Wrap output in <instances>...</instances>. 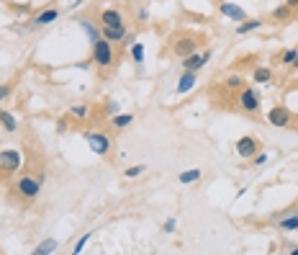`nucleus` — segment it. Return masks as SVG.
<instances>
[{
	"mask_svg": "<svg viewBox=\"0 0 298 255\" xmlns=\"http://www.w3.org/2000/svg\"><path fill=\"white\" fill-rule=\"evenodd\" d=\"M98 23H101V36L108 41H121L126 34V23H123V13L118 8H103L98 13Z\"/></svg>",
	"mask_w": 298,
	"mask_h": 255,
	"instance_id": "obj_1",
	"label": "nucleus"
},
{
	"mask_svg": "<svg viewBox=\"0 0 298 255\" xmlns=\"http://www.w3.org/2000/svg\"><path fill=\"white\" fill-rule=\"evenodd\" d=\"M90 60H93V65L95 67H101V70H106V67H111L113 62H116V47H113V41H108V39H98L95 44H93V52H90Z\"/></svg>",
	"mask_w": 298,
	"mask_h": 255,
	"instance_id": "obj_2",
	"label": "nucleus"
},
{
	"mask_svg": "<svg viewBox=\"0 0 298 255\" xmlns=\"http://www.w3.org/2000/svg\"><path fill=\"white\" fill-rule=\"evenodd\" d=\"M41 186H44V176H21L16 181V193L23 201H34L41 193Z\"/></svg>",
	"mask_w": 298,
	"mask_h": 255,
	"instance_id": "obj_3",
	"label": "nucleus"
},
{
	"mask_svg": "<svg viewBox=\"0 0 298 255\" xmlns=\"http://www.w3.org/2000/svg\"><path fill=\"white\" fill-rule=\"evenodd\" d=\"M237 106L244 114H249V116H257L260 108H262V98H260V93L254 91V88H242L239 91V98H237Z\"/></svg>",
	"mask_w": 298,
	"mask_h": 255,
	"instance_id": "obj_4",
	"label": "nucleus"
},
{
	"mask_svg": "<svg viewBox=\"0 0 298 255\" xmlns=\"http://www.w3.org/2000/svg\"><path fill=\"white\" fill-rule=\"evenodd\" d=\"M85 142H88V147L95 152V155H108L113 150V139L103 132H85Z\"/></svg>",
	"mask_w": 298,
	"mask_h": 255,
	"instance_id": "obj_5",
	"label": "nucleus"
},
{
	"mask_svg": "<svg viewBox=\"0 0 298 255\" xmlns=\"http://www.w3.org/2000/svg\"><path fill=\"white\" fill-rule=\"evenodd\" d=\"M268 124H273L275 129H288V126L293 124V114L288 106H273L268 111Z\"/></svg>",
	"mask_w": 298,
	"mask_h": 255,
	"instance_id": "obj_6",
	"label": "nucleus"
},
{
	"mask_svg": "<svg viewBox=\"0 0 298 255\" xmlns=\"http://www.w3.org/2000/svg\"><path fill=\"white\" fill-rule=\"evenodd\" d=\"M234 150H237V155H239V157L252 160L254 155L260 152V139H257V137H252V134H244V137H239V139H237Z\"/></svg>",
	"mask_w": 298,
	"mask_h": 255,
	"instance_id": "obj_7",
	"label": "nucleus"
},
{
	"mask_svg": "<svg viewBox=\"0 0 298 255\" xmlns=\"http://www.w3.org/2000/svg\"><path fill=\"white\" fill-rule=\"evenodd\" d=\"M23 165V155L18 150H3L0 152V170L3 173H16Z\"/></svg>",
	"mask_w": 298,
	"mask_h": 255,
	"instance_id": "obj_8",
	"label": "nucleus"
},
{
	"mask_svg": "<svg viewBox=\"0 0 298 255\" xmlns=\"http://www.w3.org/2000/svg\"><path fill=\"white\" fill-rule=\"evenodd\" d=\"M173 52L178 54V57H190L193 52H198V39H193V36H178L175 41H173Z\"/></svg>",
	"mask_w": 298,
	"mask_h": 255,
	"instance_id": "obj_9",
	"label": "nucleus"
},
{
	"mask_svg": "<svg viewBox=\"0 0 298 255\" xmlns=\"http://www.w3.org/2000/svg\"><path fill=\"white\" fill-rule=\"evenodd\" d=\"M219 11H221V16H224V18H231L234 23H242V21H247V13H244V8H239V6L229 3V0H221V3H219Z\"/></svg>",
	"mask_w": 298,
	"mask_h": 255,
	"instance_id": "obj_10",
	"label": "nucleus"
},
{
	"mask_svg": "<svg viewBox=\"0 0 298 255\" xmlns=\"http://www.w3.org/2000/svg\"><path fill=\"white\" fill-rule=\"evenodd\" d=\"M208 60H211V49H208V52H203V54L193 52L190 57H185V60H183V70H193V72H198Z\"/></svg>",
	"mask_w": 298,
	"mask_h": 255,
	"instance_id": "obj_11",
	"label": "nucleus"
},
{
	"mask_svg": "<svg viewBox=\"0 0 298 255\" xmlns=\"http://www.w3.org/2000/svg\"><path fill=\"white\" fill-rule=\"evenodd\" d=\"M195 82H198L195 72H193V70H185V72H183V77H180V82H178V88H175V93H178V96L190 93V91L195 88Z\"/></svg>",
	"mask_w": 298,
	"mask_h": 255,
	"instance_id": "obj_12",
	"label": "nucleus"
},
{
	"mask_svg": "<svg viewBox=\"0 0 298 255\" xmlns=\"http://www.w3.org/2000/svg\"><path fill=\"white\" fill-rule=\"evenodd\" d=\"M77 26L88 34V41L90 44H95V41L101 39V23H93V21H88V18H77Z\"/></svg>",
	"mask_w": 298,
	"mask_h": 255,
	"instance_id": "obj_13",
	"label": "nucleus"
},
{
	"mask_svg": "<svg viewBox=\"0 0 298 255\" xmlns=\"http://www.w3.org/2000/svg\"><path fill=\"white\" fill-rule=\"evenodd\" d=\"M59 16H62V13H59V8H44V11H39V13H36L34 23H36V26H52Z\"/></svg>",
	"mask_w": 298,
	"mask_h": 255,
	"instance_id": "obj_14",
	"label": "nucleus"
},
{
	"mask_svg": "<svg viewBox=\"0 0 298 255\" xmlns=\"http://www.w3.org/2000/svg\"><path fill=\"white\" fill-rule=\"evenodd\" d=\"M278 227L283 232H298V211H285L283 217H278Z\"/></svg>",
	"mask_w": 298,
	"mask_h": 255,
	"instance_id": "obj_15",
	"label": "nucleus"
},
{
	"mask_svg": "<svg viewBox=\"0 0 298 255\" xmlns=\"http://www.w3.org/2000/svg\"><path fill=\"white\" fill-rule=\"evenodd\" d=\"M0 126L8 132V134H13L16 129H18V121H16V116L11 114V111H6V108H0Z\"/></svg>",
	"mask_w": 298,
	"mask_h": 255,
	"instance_id": "obj_16",
	"label": "nucleus"
},
{
	"mask_svg": "<svg viewBox=\"0 0 298 255\" xmlns=\"http://www.w3.org/2000/svg\"><path fill=\"white\" fill-rule=\"evenodd\" d=\"M290 18H295V13H293V8L290 6H280V8H275L273 11V21H278V23H288Z\"/></svg>",
	"mask_w": 298,
	"mask_h": 255,
	"instance_id": "obj_17",
	"label": "nucleus"
},
{
	"mask_svg": "<svg viewBox=\"0 0 298 255\" xmlns=\"http://www.w3.org/2000/svg\"><path fill=\"white\" fill-rule=\"evenodd\" d=\"M131 121H134V114H113L111 116V126H113V129H126Z\"/></svg>",
	"mask_w": 298,
	"mask_h": 255,
	"instance_id": "obj_18",
	"label": "nucleus"
},
{
	"mask_svg": "<svg viewBox=\"0 0 298 255\" xmlns=\"http://www.w3.org/2000/svg\"><path fill=\"white\" fill-rule=\"evenodd\" d=\"M178 181H180L183 186H193V183L201 181V170H183V173L178 176Z\"/></svg>",
	"mask_w": 298,
	"mask_h": 255,
	"instance_id": "obj_19",
	"label": "nucleus"
},
{
	"mask_svg": "<svg viewBox=\"0 0 298 255\" xmlns=\"http://www.w3.org/2000/svg\"><path fill=\"white\" fill-rule=\"evenodd\" d=\"M252 80H254V82H270V80H273V70H270V67H254Z\"/></svg>",
	"mask_w": 298,
	"mask_h": 255,
	"instance_id": "obj_20",
	"label": "nucleus"
},
{
	"mask_svg": "<svg viewBox=\"0 0 298 255\" xmlns=\"http://www.w3.org/2000/svg\"><path fill=\"white\" fill-rule=\"evenodd\" d=\"M57 240H44V242H39V247H34V255H49L57 250Z\"/></svg>",
	"mask_w": 298,
	"mask_h": 255,
	"instance_id": "obj_21",
	"label": "nucleus"
},
{
	"mask_svg": "<svg viewBox=\"0 0 298 255\" xmlns=\"http://www.w3.org/2000/svg\"><path fill=\"white\" fill-rule=\"evenodd\" d=\"M265 21L262 18H252V21H242L239 26H237V34H249V31H254V29H260Z\"/></svg>",
	"mask_w": 298,
	"mask_h": 255,
	"instance_id": "obj_22",
	"label": "nucleus"
},
{
	"mask_svg": "<svg viewBox=\"0 0 298 255\" xmlns=\"http://www.w3.org/2000/svg\"><path fill=\"white\" fill-rule=\"evenodd\" d=\"M144 173H147V165H131V167L123 170L126 178H139V176H144Z\"/></svg>",
	"mask_w": 298,
	"mask_h": 255,
	"instance_id": "obj_23",
	"label": "nucleus"
},
{
	"mask_svg": "<svg viewBox=\"0 0 298 255\" xmlns=\"http://www.w3.org/2000/svg\"><path fill=\"white\" fill-rule=\"evenodd\" d=\"M224 85H226L229 91H237V88H244V80H242V75H229L224 80Z\"/></svg>",
	"mask_w": 298,
	"mask_h": 255,
	"instance_id": "obj_24",
	"label": "nucleus"
},
{
	"mask_svg": "<svg viewBox=\"0 0 298 255\" xmlns=\"http://www.w3.org/2000/svg\"><path fill=\"white\" fill-rule=\"evenodd\" d=\"M131 60H134L137 65H142V62H144V44L134 41V44H131Z\"/></svg>",
	"mask_w": 298,
	"mask_h": 255,
	"instance_id": "obj_25",
	"label": "nucleus"
},
{
	"mask_svg": "<svg viewBox=\"0 0 298 255\" xmlns=\"http://www.w3.org/2000/svg\"><path fill=\"white\" fill-rule=\"evenodd\" d=\"M295 57H298V49H288V52H283V54L278 57V65H293Z\"/></svg>",
	"mask_w": 298,
	"mask_h": 255,
	"instance_id": "obj_26",
	"label": "nucleus"
},
{
	"mask_svg": "<svg viewBox=\"0 0 298 255\" xmlns=\"http://www.w3.org/2000/svg\"><path fill=\"white\" fill-rule=\"evenodd\" d=\"M88 114H90V108L85 106V103H80V106H72V116H75V119H88Z\"/></svg>",
	"mask_w": 298,
	"mask_h": 255,
	"instance_id": "obj_27",
	"label": "nucleus"
},
{
	"mask_svg": "<svg viewBox=\"0 0 298 255\" xmlns=\"http://www.w3.org/2000/svg\"><path fill=\"white\" fill-rule=\"evenodd\" d=\"M90 237H93L90 232H88V235H82V237L77 240V245H75V250H72V252H75V255H80V252L85 250V245H88V242H90Z\"/></svg>",
	"mask_w": 298,
	"mask_h": 255,
	"instance_id": "obj_28",
	"label": "nucleus"
},
{
	"mask_svg": "<svg viewBox=\"0 0 298 255\" xmlns=\"http://www.w3.org/2000/svg\"><path fill=\"white\" fill-rule=\"evenodd\" d=\"M162 230H164V232H170V235H173V232L178 230V222H175L173 217H170V219H164V222H162Z\"/></svg>",
	"mask_w": 298,
	"mask_h": 255,
	"instance_id": "obj_29",
	"label": "nucleus"
},
{
	"mask_svg": "<svg viewBox=\"0 0 298 255\" xmlns=\"http://www.w3.org/2000/svg\"><path fill=\"white\" fill-rule=\"evenodd\" d=\"M134 41H137V34H134V31H129V34H123V39L118 41V44H123V47H131Z\"/></svg>",
	"mask_w": 298,
	"mask_h": 255,
	"instance_id": "obj_30",
	"label": "nucleus"
},
{
	"mask_svg": "<svg viewBox=\"0 0 298 255\" xmlns=\"http://www.w3.org/2000/svg\"><path fill=\"white\" fill-rule=\"evenodd\" d=\"M265 162H268V152H257V155L252 157V165H257V167L265 165Z\"/></svg>",
	"mask_w": 298,
	"mask_h": 255,
	"instance_id": "obj_31",
	"label": "nucleus"
},
{
	"mask_svg": "<svg viewBox=\"0 0 298 255\" xmlns=\"http://www.w3.org/2000/svg\"><path fill=\"white\" fill-rule=\"evenodd\" d=\"M8 96H11V88H8L6 82H0V103H3V101H8Z\"/></svg>",
	"mask_w": 298,
	"mask_h": 255,
	"instance_id": "obj_32",
	"label": "nucleus"
},
{
	"mask_svg": "<svg viewBox=\"0 0 298 255\" xmlns=\"http://www.w3.org/2000/svg\"><path fill=\"white\" fill-rule=\"evenodd\" d=\"M137 21H139V23L149 21V11H147V8H139V11H137Z\"/></svg>",
	"mask_w": 298,
	"mask_h": 255,
	"instance_id": "obj_33",
	"label": "nucleus"
},
{
	"mask_svg": "<svg viewBox=\"0 0 298 255\" xmlns=\"http://www.w3.org/2000/svg\"><path fill=\"white\" fill-rule=\"evenodd\" d=\"M90 65H93V60H88V62H77L75 67H77V70H90Z\"/></svg>",
	"mask_w": 298,
	"mask_h": 255,
	"instance_id": "obj_34",
	"label": "nucleus"
},
{
	"mask_svg": "<svg viewBox=\"0 0 298 255\" xmlns=\"http://www.w3.org/2000/svg\"><path fill=\"white\" fill-rule=\"evenodd\" d=\"M106 111H108V114H111V116H113V114H116V111H118V106H116V103H108V106H106Z\"/></svg>",
	"mask_w": 298,
	"mask_h": 255,
	"instance_id": "obj_35",
	"label": "nucleus"
},
{
	"mask_svg": "<svg viewBox=\"0 0 298 255\" xmlns=\"http://www.w3.org/2000/svg\"><path fill=\"white\" fill-rule=\"evenodd\" d=\"M285 6H290V8L295 11V8H298V0H285Z\"/></svg>",
	"mask_w": 298,
	"mask_h": 255,
	"instance_id": "obj_36",
	"label": "nucleus"
},
{
	"mask_svg": "<svg viewBox=\"0 0 298 255\" xmlns=\"http://www.w3.org/2000/svg\"><path fill=\"white\" fill-rule=\"evenodd\" d=\"M290 67H295V70H298V57H295V60H293V65H290Z\"/></svg>",
	"mask_w": 298,
	"mask_h": 255,
	"instance_id": "obj_37",
	"label": "nucleus"
},
{
	"mask_svg": "<svg viewBox=\"0 0 298 255\" xmlns=\"http://www.w3.org/2000/svg\"><path fill=\"white\" fill-rule=\"evenodd\" d=\"M290 252H293V255H298V247H293V250H290Z\"/></svg>",
	"mask_w": 298,
	"mask_h": 255,
	"instance_id": "obj_38",
	"label": "nucleus"
},
{
	"mask_svg": "<svg viewBox=\"0 0 298 255\" xmlns=\"http://www.w3.org/2000/svg\"><path fill=\"white\" fill-rule=\"evenodd\" d=\"M295 23H298V16H295Z\"/></svg>",
	"mask_w": 298,
	"mask_h": 255,
	"instance_id": "obj_39",
	"label": "nucleus"
},
{
	"mask_svg": "<svg viewBox=\"0 0 298 255\" xmlns=\"http://www.w3.org/2000/svg\"><path fill=\"white\" fill-rule=\"evenodd\" d=\"M295 121H298V116H295Z\"/></svg>",
	"mask_w": 298,
	"mask_h": 255,
	"instance_id": "obj_40",
	"label": "nucleus"
}]
</instances>
